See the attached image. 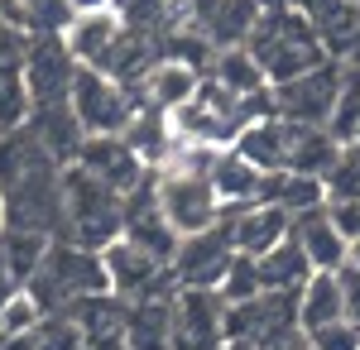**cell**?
Returning <instances> with one entry per match:
<instances>
[{"instance_id":"cell-41","label":"cell","mask_w":360,"mask_h":350,"mask_svg":"<svg viewBox=\"0 0 360 350\" xmlns=\"http://www.w3.org/2000/svg\"><path fill=\"white\" fill-rule=\"evenodd\" d=\"M351 5H360V0H351Z\"/></svg>"},{"instance_id":"cell-9","label":"cell","mask_w":360,"mask_h":350,"mask_svg":"<svg viewBox=\"0 0 360 350\" xmlns=\"http://www.w3.org/2000/svg\"><path fill=\"white\" fill-rule=\"evenodd\" d=\"M72 77H77V63L68 53L63 34H34L29 58H25V82L34 91V110L72 101Z\"/></svg>"},{"instance_id":"cell-13","label":"cell","mask_w":360,"mask_h":350,"mask_svg":"<svg viewBox=\"0 0 360 350\" xmlns=\"http://www.w3.org/2000/svg\"><path fill=\"white\" fill-rule=\"evenodd\" d=\"M101 259H106V273H111V288L115 293H144L154 297V283H164L168 273H173V264H159L149 249H139L135 240H111L106 249H101Z\"/></svg>"},{"instance_id":"cell-32","label":"cell","mask_w":360,"mask_h":350,"mask_svg":"<svg viewBox=\"0 0 360 350\" xmlns=\"http://www.w3.org/2000/svg\"><path fill=\"white\" fill-rule=\"evenodd\" d=\"M336 278H341V293H346V317L360 322V264L346 259V264L336 269Z\"/></svg>"},{"instance_id":"cell-26","label":"cell","mask_w":360,"mask_h":350,"mask_svg":"<svg viewBox=\"0 0 360 350\" xmlns=\"http://www.w3.org/2000/svg\"><path fill=\"white\" fill-rule=\"evenodd\" d=\"M341 144H360V67H346L341 77V91H336V106H332V120H327Z\"/></svg>"},{"instance_id":"cell-27","label":"cell","mask_w":360,"mask_h":350,"mask_svg":"<svg viewBox=\"0 0 360 350\" xmlns=\"http://www.w3.org/2000/svg\"><path fill=\"white\" fill-rule=\"evenodd\" d=\"M39 322H44V302H39V293L29 283H20L15 293L5 297V307H0V341L29 336V331H39Z\"/></svg>"},{"instance_id":"cell-25","label":"cell","mask_w":360,"mask_h":350,"mask_svg":"<svg viewBox=\"0 0 360 350\" xmlns=\"http://www.w3.org/2000/svg\"><path fill=\"white\" fill-rule=\"evenodd\" d=\"M34 120V91L25 67H0V135H15Z\"/></svg>"},{"instance_id":"cell-1","label":"cell","mask_w":360,"mask_h":350,"mask_svg":"<svg viewBox=\"0 0 360 350\" xmlns=\"http://www.w3.org/2000/svg\"><path fill=\"white\" fill-rule=\"evenodd\" d=\"M0 188H5V226L25 231L63 226V159L29 125L0 135Z\"/></svg>"},{"instance_id":"cell-35","label":"cell","mask_w":360,"mask_h":350,"mask_svg":"<svg viewBox=\"0 0 360 350\" xmlns=\"http://www.w3.org/2000/svg\"><path fill=\"white\" fill-rule=\"evenodd\" d=\"M72 5V15H82V10H115V0H68Z\"/></svg>"},{"instance_id":"cell-5","label":"cell","mask_w":360,"mask_h":350,"mask_svg":"<svg viewBox=\"0 0 360 350\" xmlns=\"http://www.w3.org/2000/svg\"><path fill=\"white\" fill-rule=\"evenodd\" d=\"M154 192H159V212L168 216V226H173L178 235L207 231V226H217L226 216L212 178H207V173H193V168H178V163L154 168Z\"/></svg>"},{"instance_id":"cell-10","label":"cell","mask_w":360,"mask_h":350,"mask_svg":"<svg viewBox=\"0 0 360 350\" xmlns=\"http://www.w3.org/2000/svg\"><path fill=\"white\" fill-rule=\"evenodd\" d=\"M226 302L217 288H178L173 297V350H217L226 341Z\"/></svg>"},{"instance_id":"cell-3","label":"cell","mask_w":360,"mask_h":350,"mask_svg":"<svg viewBox=\"0 0 360 350\" xmlns=\"http://www.w3.org/2000/svg\"><path fill=\"white\" fill-rule=\"evenodd\" d=\"M250 48L259 58V67L269 72V82H288V77H303L312 72L317 63H327V48H322V34L317 25L307 20L303 10H269L259 15V25L250 34Z\"/></svg>"},{"instance_id":"cell-8","label":"cell","mask_w":360,"mask_h":350,"mask_svg":"<svg viewBox=\"0 0 360 350\" xmlns=\"http://www.w3.org/2000/svg\"><path fill=\"white\" fill-rule=\"evenodd\" d=\"M231 259H236V231H231V216H221L217 226L183 235L173 278H178V288H221Z\"/></svg>"},{"instance_id":"cell-7","label":"cell","mask_w":360,"mask_h":350,"mask_svg":"<svg viewBox=\"0 0 360 350\" xmlns=\"http://www.w3.org/2000/svg\"><path fill=\"white\" fill-rule=\"evenodd\" d=\"M341 67L336 63H317L303 77H288L269 86V110L293 120V125H327L336 106V91H341Z\"/></svg>"},{"instance_id":"cell-11","label":"cell","mask_w":360,"mask_h":350,"mask_svg":"<svg viewBox=\"0 0 360 350\" xmlns=\"http://www.w3.org/2000/svg\"><path fill=\"white\" fill-rule=\"evenodd\" d=\"M197 91H202V67L183 63V58H168V53L144 72V82H139V101L154 106V110H164V115L183 110Z\"/></svg>"},{"instance_id":"cell-34","label":"cell","mask_w":360,"mask_h":350,"mask_svg":"<svg viewBox=\"0 0 360 350\" xmlns=\"http://www.w3.org/2000/svg\"><path fill=\"white\" fill-rule=\"evenodd\" d=\"M20 283H15V273H10V264H5V249H0V307H5V297L15 293Z\"/></svg>"},{"instance_id":"cell-2","label":"cell","mask_w":360,"mask_h":350,"mask_svg":"<svg viewBox=\"0 0 360 350\" xmlns=\"http://www.w3.org/2000/svg\"><path fill=\"white\" fill-rule=\"evenodd\" d=\"M63 231L82 249H106L125 235V192H115L91 168L72 163L63 173Z\"/></svg>"},{"instance_id":"cell-20","label":"cell","mask_w":360,"mask_h":350,"mask_svg":"<svg viewBox=\"0 0 360 350\" xmlns=\"http://www.w3.org/2000/svg\"><path fill=\"white\" fill-rule=\"evenodd\" d=\"M72 317H77V331H82L91 346H115V341H125V331H130V312L115 302V288L111 293L77 297V302H72Z\"/></svg>"},{"instance_id":"cell-33","label":"cell","mask_w":360,"mask_h":350,"mask_svg":"<svg viewBox=\"0 0 360 350\" xmlns=\"http://www.w3.org/2000/svg\"><path fill=\"white\" fill-rule=\"evenodd\" d=\"M0 20L29 29V5H25V0H0ZM29 34H34V29H29Z\"/></svg>"},{"instance_id":"cell-24","label":"cell","mask_w":360,"mask_h":350,"mask_svg":"<svg viewBox=\"0 0 360 350\" xmlns=\"http://www.w3.org/2000/svg\"><path fill=\"white\" fill-rule=\"evenodd\" d=\"M312 273H317V269H312L307 249L293 240V235H288L283 245H274V249H269V254L259 259V278H264V293H269V288H303Z\"/></svg>"},{"instance_id":"cell-39","label":"cell","mask_w":360,"mask_h":350,"mask_svg":"<svg viewBox=\"0 0 360 350\" xmlns=\"http://www.w3.org/2000/svg\"><path fill=\"white\" fill-rule=\"evenodd\" d=\"M0 231H5V188H0Z\"/></svg>"},{"instance_id":"cell-37","label":"cell","mask_w":360,"mask_h":350,"mask_svg":"<svg viewBox=\"0 0 360 350\" xmlns=\"http://www.w3.org/2000/svg\"><path fill=\"white\" fill-rule=\"evenodd\" d=\"M226 350H264V346H259V341H231Z\"/></svg>"},{"instance_id":"cell-31","label":"cell","mask_w":360,"mask_h":350,"mask_svg":"<svg viewBox=\"0 0 360 350\" xmlns=\"http://www.w3.org/2000/svg\"><path fill=\"white\" fill-rule=\"evenodd\" d=\"M29 44H34V34H29V29L0 20V67H25Z\"/></svg>"},{"instance_id":"cell-38","label":"cell","mask_w":360,"mask_h":350,"mask_svg":"<svg viewBox=\"0 0 360 350\" xmlns=\"http://www.w3.org/2000/svg\"><path fill=\"white\" fill-rule=\"evenodd\" d=\"M351 264H360V235L351 240Z\"/></svg>"},{"instance_id":"cell-6","label":"cell","mask_w":360,"mask_h":350,"mask_svg":"<svg viewBox=\"0 0 360 350\" xmlns=\"http://www.w3.org/2000/svg\"><path fill=\"white\" fill-rule=\"evenodd\" d=\"M139 106H144L139 86H125V82H115L101 67H77V77H72V110H77L86 135H120L135 120Z\"/></svg>"},{"instance_id":"cell-40","label":"cell","mask_w":360,"mask_h":350,"mask_svg":"<svg viewBox=\"0 0 360 350\" xmlns=\"http://www.w3.org/2000/svg\"><path fill=\"white\" fill-rule=\"evenodd\" d=\"M351 67H360V44H356V48H351Z\"/></svg>"},{"instance_id":"cell-16","label":"cell","mask_w":360,"mask_h":350,"mask_svg":"<svg viewBox=\"0 0 360 350\" xmlns=\"http://www.w3.org/2000/svg\"><path fill=\"white\" fill-rule=\"evenodd\" d=\"M293 240L307 249L312 269H341L351 259V240H346V231L332 221L327 207H312V212L293 216Z\"/></svg>"},{"instance_id":"cell-17","label":"cell","mask_w":360,"mask_h":350,"mask_svg":"<svg viewBox=\"0 0 360 350\" xmlns=\"http://www.w3.org/2000/svg\"><path fill=\"white\" fill-rule=\"evenodd\" d=\"M259 202H274V207L298 216V212H312V207H327V202H332V188H327V178H317V173L274 168V173H264Z\"/></svg>"},{"instance_id":"cell-15","label":"cell","mask_w":360,"mask_h":350,"mask_svg":"<svg viewBox=\"0 0 360 350\" xmlns=\"http://www.w3.org/2000/svg\"><path fill=\"white\" fill-rule=\"evenodd\" d=\"M212 188H217V197H221L226 216L240 212V207H250V202H259V192H264V168L255 159H245L236 144H226L221 154H217V163H212Z\"/></svg>"},{"instance_id":"cell-36","label":"cell","mask_w":360,"mask_h":350,"mask_svg":"<svg viewBox=\"0 0 360 350\" xmlns=\"http://www.w3.org/2000/svg\"><path fill=\"white\" fill-rule=\"evenodd\" d=\"M274 350H312V341H307V331H298V336H288V341L274 346Z\"/></svg>"},{"instance_id":"cell-21","label":"cell","mask_w":360,"mask_h":350,"mask_svg":"<svg viewBox=\"0 0 360 350\" xmlns=\"http://www.w3.org/2000/svg\"><path fill=\"white\" fill-rule=\"evenodd\" d=\"M336 317H346L341 278H336V269H317L298 293V322H303V331H312V326H327Z\"/></svg>"},{"instance_id":"cell-14","label":"cell","mask_w":360,"mask_h":350,"mask_svg":"<svg viewBox=\"0 0 360 350\" xmlns=\"http://www.w3.org/2000/svg\"><path fill=\"white\" fill-rule=\"evenodd\" d=\"M120 29H125L120 10H82V15H72V25L63 29V44H68L77 67H96L111 53V44L120 39Z\"/></svg>"},{"instance_id":"cell-4","label":"cell","mask_w":360,"mask_h":350,"mask_svg":"<svg viewBox=\"0 0 360 350\" xmlns=\"http://www.w3.org/2000/svg\"><path fill=\"white\" fill-rule=\"evenodd\" d=\"M29 288L39 293L44 307L53 302H77V297H91V293H111V273H106V259L101 249H82V245H53L44 269L29 278Z\"/></svg>"},{"instance_id":"cell-19","label":"cell","mask_w":360,"mask_h":350,"mask_svg":"<svg viewBox=\"0 0 360 350\" xmlns=\"http://www.w3.org/2000/svg\"><path fill=\"white\" fill-rule=\"evenodd\" d=\"M288 120L283 115H255L245 130L236 135V149L245 154V159H255L264 173H274V168H288Z\"/></svg>"},{"instance_id":"cell-29","label":"cell","mask_w":360,"mask_h":350,"mask_svg":"<svg viewBox=\"0 0 360 350\" xmlns=\"http://www.w3.org/2000/svg\"><path fill=\"white\" fill-rule=\"evenodd\" d=\"M307 341H312V350H360V322L336 317V322H327V326H312Z\"/></svg>"},{"instance_id":"cell-22","label":"cell","mask_w":360,"mask_h":350,"mask_svg":"<svg viewBox=\"0 0 360 350\" xmlns=\"http://www.w3.org/2000/svg\"><path fill=\"white\" fill-rule=\"evenodd\" d=\"M0 249H5V264H10V273H15V283H29L34 273L44 269L49 249H53V231L5 226V231H0Z\"/></svg>"},{"instance_id":"cell-12","label":"cell","mask_w":360,"mask_h":350,"mask_svg":"<svg viewBox=\"0 0 360 350\" xmlns=\"http://www.w3.org/2000/svg\"><path fill=\"white\" fill-rule=\"evenodd\" d=\"M231 231H236V249L264 259L274 245L293 235V212H283L274 202H250L240 212H231Z\"/></svg>"},{"instance_id":"cell-18","label":"cell","mask_w":360,"mask_h":350,"mask_svg":"<svg viewBox=\"0 0 360 350\" xmlns=\"http://www.w3.org/2000/svg\"><path fill=\"white\" fill-rule=\"evenodd\" d=\"M288 125H293V120H288ZM341 154H346V144H341L327 125H293V130H288V168H293V173H317V178H327Z\"/></svg>"},{"instance_id":"cell-28","label":"cell","mask_w":360,"mask_h":350,"mask_svg":"<svg viewBox=\"0 0 360 350\" xmlns=\"http://www.w3.org/2000/svg\"><path fill=\"white\" fill-rule=\"evenodd\" d=\"M217 293H221V302H250V297H259V293H264L259 259L236 249V259H231V269H226V278H221V288H217Z\"/></svg>"},{"instance_id":"cell-30","label":"cell","mask_w":360,"mask_h":350,"mask_svg":"<svg viewBox=\"0 0 360 350\" xmlns=\"http://www.w3.org/2000/svg\"><path fill=\"white\" fill-rule=\"evenodd\" d=\"M29 5V29L34 34H63L72 25V5L68 0H25Z\"/></svg>"},{"instance_id":"cell-23","label":"cell","mask_w":360,"mask_h":350,"mask_svg":"<svg viewBox=\"0 0 360 350\" xmlns=\"http://www.w3.org/2000/svg\"><path fill=\"white\" fill-rule=\"evenodd\" d=\"M212 77L221 82L226 91H236V96H259L264 82H269V72L259 67V58H255L250 44H236V48H217Z\"/></svg>"}]
</instances>
